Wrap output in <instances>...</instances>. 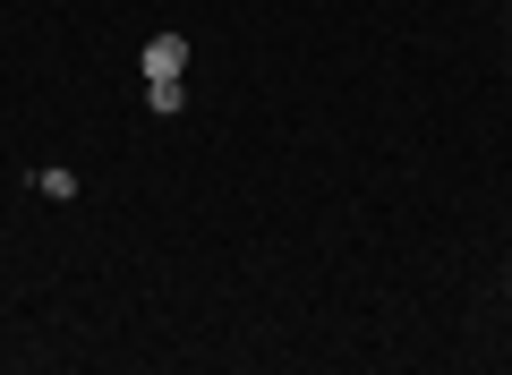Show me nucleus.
Listing matches in <instances>:
<instances>
[{"label": "nucleus", "instance_id": "obj_1", "mask_svg": "<svg viewBox=\"0 0 512 375\" xmlns=\"http://www.w3.org/2000/svg\"><path fill=\"white\" fill-rule=\"evenodd\" d=\"M188 69V35H154L146 43V86H154V77H180Z\"/></svg>", "mask_w": 512, "mask_h": 375}, {"label": "nucleus", "instance_id": "obj_2", "mask_svg": "<svg viewBox=\"0 0 512 375\" xmlns=\"http://www.w3.org/2000/svg\"><path fill=\"white\" fill-rule=\"evenodd\" d=\"M146 103H154V111H180V103H188V86H180V77H154Z\"/></svg>", "mask_w": 512, "mask_h": 375}]
</instances>
